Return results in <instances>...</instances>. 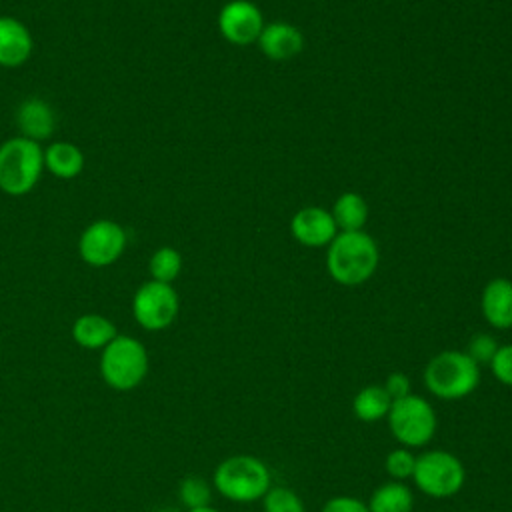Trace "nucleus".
<instances>
[{
  "instance_id": "f257e3e1",
  "label": "nucleus",
  "mask_w": 512,
  "mask_h": 512,
  "mask_svg": "<svg viewBox=\"0 0 512 512\" xmlns=\"http://www.w3.org/2000/svg\"><path fill=\"white\" fill-rule=\"evenodd\" d=\"M378 260L380 254L372 236L362 230H340L328 244L326 268L334 282L358 286L376 272Z\"/></svg>"
},
{
  "instance_id": "f03ea898",
  "label": "nucleus",
  "mask_w": 512,
  "mask_h": 512,
  "mask_svg": "<svg viewBox=\"0 0 512 512\" xmlns=\"http://www.w3.org/2000/svg\"><path fill=\"white\" fill-rule=\"evenodd\" d=\"M428 392L440 400H460L480 384V366L460 350H444L424 368Z\"/></svg>"
},
{
  "instance_id": "7ed1b4c3",
  "label": "nucleus",
  "mask_w": 512,
  "mask_h": 512,
  "mask_svg": "<svg viewBox=\"0 0 512 512\" xmlns=\"http://www.w3.org/2000/svg\"><path fill=\"white\" fill-rule=\"evenodd\" d=\"M268 466L250 454H236L224 458L212 476L218 494L232 502H256L270 490Z\"/></svg>"
},
{
  "instance_id": "20e7f679",
  "label": "nucleus",
  "mask_w": 512,
  "mask_h": 512,
  "mask_svg": "<svg viewBox=\"0 0 512 512\" xmlns=\"http://www.w3.org/2000/svg\"><path fill=\"white\" fill-rule=\"evenodd\" d=\"M44 170V150L24 136L0 144V190L8 196L28 194Z\"/></svg>"
},
{
  "instance_id": "39448f33",
  "label": "nucleus",
  "mask_w": 512,
  "mask_h": 512,
  "mask_svg": "<svg viewBox=\"0 0 512 512\" xmlns=\"http://www.w3.org/2000/svg\"><path fill=\"white\" fill-rule=\"evenodd\" d=\"M100 374L104 382L120 392L134 390L148 374V352L132 336L118 334L102 348Z\"/></svg>"
},
{
  "instance_id": "423d86ee",
  "label": "nucleus",
  "mask_w": 512,
  "mask_h": 512,
  "mask_svg": "<svg viewBox=\"0 0 512 512\" xmlns=\"http://www.w3.org/2000/svg\"><path fill=\"white\" fill-rule=\"evenodd\" d=\"M386 420L392 436L404 448L426 446L434 438L438 426L432 404L412 392L398 400H392Z\"/></svg>"
},
{
  "instance_id": "0eeeda50",
  "label": "nucleus",
  "mask_w": 512,
  "mask_h": 512,
  "mask_svg": "<svg viewBox=\"0 0 512 512\" xmlns=\"http://www.w3.org/2000/svg\"><path fill=\"white\" fill-rule=\"evenodd\" d=\"M412 480L430 498L456 496L466 480L464 464L448 450H426L416 456Z\"/></svg>"
},
{
  "instance_id": "6e6552de",
  "label": "nucleus",
  "mask_w": 512,
  "mask_h": 512,
  "mask_svg": "<svg viewBox=\"0 0 512 512\" xmlns=\"http://www.w3.org/2000/svg\"><path fill=\"white\" fill-rule=\"evenodd\" d=\"M180 300L172 284L148 280L144 282L132 298L134 320L150 332L168 328L178 316Z\"/></svg>"
},
{
  "instance_id": "1a4fd4ad",
  "label": "nucleus",
  "mask_w": 512,
  "mask_h": 512,
  "mask_svg": "<svg viewBox=\"0 0 512 512\" xmlns=\"http://www.w3.org/2000/svg\"><path fill=\"white\" fill-rule=\"evenodd\" d=\"M126 230L108 218L94 220L84 228L78 240L80 258L94 268L114 264L126 248Z\"/></svg>"
},
{
  "instance_id": "9d476101",
  "label": "nucleus",
  "mask_w": 512,
  "mask_h": 512,
  "mask_svg": "<svg viewBox=\"0 0 512 512\" xmlns=\"http://www.w3.org/2000/svg\"><path fill=\"white\" fill-rule=\"evenodd\" d=\"M262 28L264 16L260 8L250 0H230L218 12V30L230 44H254Z\"/></svg>"
},
{
  "instance_id": "9b49d317",
  "label": "nucleus",
  "mask_w": 512,
  "mask_h": 512,
  "mask_svg": "<svg viewBox=\"0 0 512 512\" xmlns=\"http://www.w3.org/2000/svg\"><path fill=\"white\" fill-rule=\"evenodd\" d=\"M292 236L310 248L328 246L338 234V226L332 218V212L320 206H308L298 210L290 220Z\"/></svg>"
},
{
  "instance_id": "f8f14e48",
  "label": "nucleus",
  "mask_w": 512,
  "mask_h": 512,
  "mask_svg": "<svg viewBox=\"0 0 512 512\" xmlns=\"http://www.w3.org/2000/svg\"><path fill=\"white\" fill-rule=\"evenodd\" d=\"M256 44L266 58L282 62V60H290L302 52L304 36L294 24L270 22V24H264Z\"/></svg>"
},
{
  "instance_id": "ddd939ff",
  "label": "nucleus",
  "mask_w": 512,
  "mask_h": 512,
  "mask_svg": "<svg viewBox=\"0 0 512 512\" xmlns=\"http://www.w3.org/2000/svg\"><path fill=\"white\" fill-rule=\"evenodd\" d=\"M34 40L26 24L12 16H0V66L16 68L28 62Z\"/></svg>"
},
{
  "instance_id": "4468645a",
  "label": "nucleus",
  "mask_w": 512,
  "mask_h": 512,
  "mask_svg": "<svg viewBox=\"0 0 512 512\" xmlns=\"http://www.w3.org/2000/svg\"><path fill=\"white\" fill-rule=\"evenodd\" d=\"M16 126L20 130V136L42 142L52 136L56 128V116L50 104L38 96H30L22 100L16 108Z\"/></svg>"
},
{
  "instance_id": "2eb2a0df",
  "label": "nucleus",
  "mask_w": 512,
  "mask_h": 512,
  "mask_svg": "<svg viewBox=\"0 0 512 512\" xmlns=\"http://www.w3.org/2000/svg\"><path fill=\"white\" fill-rule=\"evenodd\" d=\"M480 308L492 328H512V282L508 278H492L482 290Z\"/></svg>"
},
{
  "instance_id": "dca6fc26",
  "label": "nucleus",
  "mask_w": 512,
  "mask_h": 512,
  "mask_svg": "<svg viewBox=\"0 0 512 512\" xmlns=\"http://www.w3.org/2000/svg\"><path fill=\"white\" fill-rule=\"evenodd\" d=\"M116 336V326L102 314H82L72 324L74 342L86 350H102Z\"/></svg>"
},
{
  "instance_id": "f3484780",
  "label": "nucleus",
  "mask_w": 512,
  "mask_h": 512,
  "mask_svg": "<svg viewBox=\"0 0 512 512\" xmlns=\"http://www.w3.org/2000/svg\"><path fill=\"white\" fill-rule=\"evenodd\" d=\"M44 168L62 180L76 178L84 168V154L82 150L72 142H52L44 150Z\"/></svg>"
},
{
  "instance_id": "a211bd4d",
  "label": "nucleus",
  "mask_w": 512,
  "mask_h": 512,
  "mask_svg": "<svg viewBox=\"0 0 512 512\" xmlns=\"http://www.w3.org/2000/svg\"><path fill=\"white\" fill-rule=\"evenodd\" d=\"M368 512H412L414 496L412 490L398 480L380 484L368 500Z\"/></svg>"
},
{
  "instance_id": "6ab92c4d",
  "label": "nucleus",
  "mask_w": 512,
  "mask_h": 512,
  "mask_svg": "<svg viewBox=\"0 0 512 512\" xmlns=\"http://www.w3.org/2000/svg\"><path fill=\"white\" fill-rule=\"evenodd\" d=\"M392 398L382 384L364 386L352 400V412L360 422H378L388 416Z\"/></svg>"
},
{
  "instance_id": "aec40b11",
  "label": "nucleus",
  "mask_w": 512,
  "mask_h": 512,
  "mask_svg": "<svg viewBox=\"0 0 512 512\" xmlns=\"http://www.w3.org/2000/svg\"><path fill=\"white\" fill-rule=\"evenodd\" d=\"M332 218L338 226V230H362L368 218V206L364 198L356 192H344L336 198L332 208Z\"/></svg>"
},
{
  "instance_id": "412c9836",
  "label": "nucleus",
  "mask_w": 512,
  "mask_h": 512,
  "mask_svg": "<svg viewBox=\"0 0 512 512\" xmlns=\"http://www.w3.org/2000/svg\"><path fill=\"white\" fill-rule=\"evenodd\" d=\"M182 270V256L172 246H160L148 260V272L152 280L172 284Z\"/></svg>"
},
{
  "instance_id": "4be33fe9",
  "label": "nucleus",
  "mask_w": 512,
  "mask_h": 512,
  "mask_svg": "<svg viewBox=\"0 0 512 512\" xmlns=\"http://www.w3.org/2000/svg\"><path fill=\"white\" fill-rule=\"evenodd\" d=\"M178 496H180V502L186 506V510H194V508L210 506L212 488L202 476L190 474L180 482Z\"/></svg>"
},
{
  "instance_id": "5701e85b",
  "label": "nucleus",
  "mask_w": 512,
  "mask_h": 512,
  "mask_svg": "<svg viewBox=\"0 0 512 512\" xmlns=\"http://www.w3.org/2000/svg\"><path fill=\"white\" fill-rule=\"evenodd\" d=\"M262 506L264 512H306L302 498L286 486H270V490L262 496Z\"/></svg>"
},
{
  "instance_id": "b1692460",
  "label": "nucleus",
  "mask_w": 512,
  "mask_h": 512,
  "mask_svg": "<svg viewBox=\"0 0 512 512\" xmlns=\"http://www.w3.org/2000/svg\"><path fill=\"white\" fill-rule=\"evenodd\" d=\"M414 464H416V456L408 450V448H394L386 454V460H384V468H386V474L398 482L406 480V478H412V472H414Z\"/></svg>"
},
{
  "instance_id": "393cba45",
  "label": "nucleus",
  "mask_w": 512,
  "mask_h": 512,
  "mask_svg": "<svg viewBox=\"0 0 512 512\" xmlns=\"http://www.w3.org/2000/svg\"><path fill=\"white\" fill-rule=\"evenodd\" d=\"M496 350H498V342L490 334L480 332V334L470 338L468 348L464 352L480 366V364H490V360L496 354Z\"/></svg>"
},
{
  "instance_id": "a878e982",
  "label": "nucleus",
  "mask_w": 512,
  "mask_h": 512,
  "mask_svg": "<svg viewBox=\"0 0 512 512\" xmlns=\"http://www.w3.org/2000/svg\"><path fill=\"white\" fill-rule=\"evenodd\" d=\"M490 368L500 384L512 388V344L498 346L496 354L490 360Z\"/></svg>"
},
{
  "instance_id": "bb28decb",
  "label": "nucleus",
  "mask_w": 512,
  "mask_h": 512,
  "mask_svg": "<svg viewBox=\"0 0 512 512\" xmlns=\"http://www.w3.org/2000/svg\"><path fill=\"white\" fill-rule=\"evenodd\" d=\"M320 512H368V506L354 496H334L322 506Z\"/></svg>"
},
{
  "instance_id": "cd10ccee",
  "label": "nucleus",
  "mask_w": 512,
  "mask_h": 512,
  "mask_svg": "<svg viewBox=\"0 0 512 512\" xmlns=\"http://www.w3.org/2000/svg\"><path fill=\"white\" fill-rule=\"evenodd\" d=\"M382 386H384V390L388 392V396H390L392 400H398V398L410 394V380H408V376L402 374V372H392V374H388Z\"/></svg>"
},
{
  "instance_id": "c85d7f7f",
  "label": "nucleus",
  "mask_w": 512,
  "mask_h": 512,
  "mask_svg": "<svg viewBox=\"0 0 512 512\" xmlns=\"http://www.w3.org/2000/svg\"><path fill=\"white\" fill-rule=\"evenodd\" d=\"M186 512H220V510H216L212 506H202V508H194V510H186Z\"/></svg>"
},
{
  "instance_id": "c756f323",
  "label": "nucleus",
  "mask_w": 512,
  "mask_h": 512,
  "mask_svg": "<svg viewBox=\"0 0 512 512\" xmlns=\"http://www.w3.org/2000/svg\"><path fill=\"white\" fill-rule=\"evenodd\" d=\"M156 512H178L176 508H160V510H156Z\"/></svg>"
}]
</instances>
